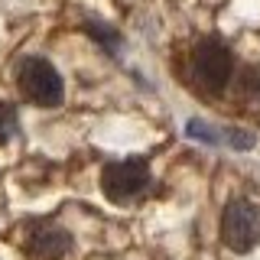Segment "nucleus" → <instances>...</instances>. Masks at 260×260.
<instances>
[{
    "mask_svg": "<svg viewBox=\"0 0 260 260\" xmlns=\"http://www.w3.org/2000/svg\"><path fill=\"white\" fill-rule=\"evenodd\" d=\"M234 78V55L218 36H205L189 49V85L202 98H218Z\"/></svg>",
    "mask_w": 260,
    "mask_h": 260,
    "instance_id": "1",
    "label": "nucleus"
},
{
    "mask_svg": "<svg viewBox=\"0 0 260 260\" xmlns=\"http://www.w3.org/2000/svg\"><path fill=\"white\" fill-rule=\"evenodd\" d=\"M16 88L36 108H62L65 101V81L52 62L29 55L16 65Z\"/></svg>",
    "mask_w": 260,
    "mask_h": 260,
    "instance_id": "2",
    "label": "nucleus"
},
{
    "mask_svg": "<svg viewBox=\"0 0 260 260\" xmlns=\"http://www.w3.org/2000/svg\"><path fill=\"white\" fill-rule=\"evenodd\" d=\"M150 166L140 156L130 159H114L101 169V192L104 199H111L114 205H130L150 189Z\"/></svg>",
    "mask_w": 260,
    "mask_h": 260,
    "instance_id": "3",
    "label": "nucleus"
},
{
    "mask_svg": "<svg viewBox=\"0 0 260 260\" xmlns=\"http://www.w3.org/2000/svg\"><path fill=\"white\" fill-rule=\"evenodd\" d=\"M221 241L234 254H250L260 244V205L250 199H231L221 211Z\"/></svg>",
    "mask_w": 260,
    "mask_h": 260,
    "instance_id": "4",
    "label": "nucleus"
},
{
    "mask_svg": "<svg viewBox=\"0 0 260 260\" xmlns=\"http://www.w3.org/2000/svg\"><path fill=\"white\" fill-rule=\"evenodd\" d=\"M72 250V234L52 221H32L26 231V254L32 260H62Z\"/></svg>",
    "mask_w": 260,
    "mask_h": 260,
    "instance_id": "5",
    "label": "nucleus"
},
{
    "mask_svg": "<svg viewBox=\"0 0 260 260\" xmlns=\"http://www.w3.org/2000/svg\"><path fill=\"white\" fill-rule=\"evenodd\" d=\"M238 91L247 104L260 108V69H244L238 78Z\"/></svg>",
    "mask_w": 260,
    "mask_h": 260,
    "instance_id": "6",
    "label": "nucleus"
},
{
    "mask_svg": "<svg viewBox=\"0 0 260 260\" xmlns=\"http://www.w3.org/2000/svg\"><path fill=\"white\" fill-rule=\"evenodd\" d=\"M85 32L91 39H98V43L108 49V52H117V49H120V32L111 29L108 23H85Z\"/></svg>",
    "mask_w": 260,
    "mask_h": 260,
    "instance_id": "7",
    "label": "nucleus"
},
{
    "mask_svg": "<svg viewBox=\"0 0 260 260\" xmlns=\"http://www.w3.org/2000/svg\"><path fill=\"white\" fill-rule=\"evenodd\" d=\"M16 127H20V120H16V108L7 101H0V146H7L13 140Z\"/></svg>",
    "mask_w": 260,
    "mask_h": 260,
    "instance_id": "8",
    "label": "nucleus"
},
{
    "mask_svg": "<svg viewBox=\"0 0 260 260\" xmlns=\"http://www.w3.org/2000/svg\"><path fill=\"white\" fill-rule=\"evenodd\" d=\"M228 143L238 146V150H250V146H254V137L241 134V130H228Z\"/></svg>",
    "mask_w": 260,
    "mask_h": 260,
    "instance_id": "9",
    "label": "nucleus"
}]
</instances>
